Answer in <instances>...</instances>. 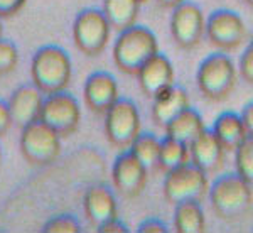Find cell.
Returning a JSON list of instances; mask_svg holds the SVG:
<instances>
[{
	"mask_svg": "<svg viewBox=\"0 0 253 233\" xmlns=\"http://www.w3.org/2000/svg\"><path fill=\"white\" fill-rule=\"evenodd\" d=\"M208 196L214 215L228 223L245 220L253 208L252 186L238 173L219 174L211 183Z\"/></svg>",
	"mask_w": 253,
	"mask_h": 233,
	"instance_id": "obj_1",
	"label": "cell"
},
{
	"mask_svg": "<svg viewBox=\"0 0 253 233\" xmlns=\"http://www.w3.org/2000/svg\"><path fill=\"white\" fill-rule=\"evenodd\" d=\"M73 78V63L68 51L56 44L39 47L31 63V80L44 95L64 92Z\"/></svg>",
	"mask_w": 253,
	"mask_h": 233,
	"instance_id": "obj_2",
	"label": "cell"
},
{
	"mask_svg": "<svg viewBox=\"0 0 253 233\" xmlns=\"http://www.w3.org/2000/svg\"><path fill=\"white\" fill-rule=\"evenodd\" d=\"M159 52V41L152 31L145 26L133 24L128 29L118 32L113 44L115 66L125 75L135 76L144 64Z\"/></svg>",
	"mask_w": 253,
	"mask_h": 233,
	"instance_id": "obj_3",
	"label": "cell"
},
{
	"mask_svg": "<svg viewBox=\"0 0 253 233\" xmlns=\"http://www.w3.org/2000/svg\"><path fill=\"white\" fill-rule=\"evenodd\" d=\"M196 83L201 95L210 101H223L236 85V66L224 52H213L201 61L196 73Z\"/></svg>",
	"mask_w": 253,
	"mask_h": 233,
	"instance_id": "obj_4",
	"label": "cell"
},
{
	"mask_svg": "<svg viewBox=\"0 0 253 233\" xmlns=\"http://www.w3.org/2000/svg\"><path fill=\"white\" fill-rule=\"evenodd\" d=\"M20 154L31 166H51L61 155V137L44 122L34 120L22 127Z\"/></svg>",
	"mask_w": 253,
	"mask_h": 233,
	"instance_id": "obj_5",
	"label": "cell"
},
{
	"mask_svg": "<svg viewBox=\"0 0 253 233\" xmlns=\"http://www.w3.org/2000/svg\"><path fill=\"white\" fill-rule=\"evenodd\" d=\"M210 191L208 174L203 173L193 162L175 167L166 173L164 178V198L167 203L177 204L181 201H203Z\"/></svg>",
	"mask_w": 253,
	"mask_h": 233,
	"instance_id": "obj_6",
	"label": "cell"
},
{
	"mask_svg": "<svg viewBox=\"0 0 253 233\" xmlns=\"http://www.w3.org/2000/svg\"><path fill=\"white\" fill-rule=\"evenodd\" d=\"M140 113L135 101L130 98H118L105 112V134L108 142L118 150L128 149L140 134Z\"/></svg>",
	"mask_w": 253,
	"mask_h": 233,
	"instance_id": "obj_7",
	"label": "cell"
},
{
	"mask_svg": "<svg viewBox=\"0 0 253 233\" xmlns=\"http://www.w3.org/2000/svg\"><path fill=\"white\" fill-rule=\"evenodd\" d=\"M110 34L112 27L100 9L89 7L76 15L73 24V39L83 54L89 58L100 56L108 46Z\"/></svg>",
	"mask_w": 253,
	"mask_h": 233,
	"instance_id": "obj_8",
	"label": "cell"
},
{
	"mask_svg": "<svg viewBox=\"0 0 253 233\" xmlns=\"http://www.w3.org/2000/svg\"><path fill=\"white\" fill-rule=\"evenodd\" d=\"M39 120L51 127L61 139L73 136L78 130L81 122L80 101L66 90L44 95Z\"/></svg>",
	"mask_w": 253,
	"mask_h": 233,
	"instance_id": "obj_9",
	"label": "cell"
},
{
	"mask_svg": "<svg viewBox=\"0 0 253 233\" xmlns=\"http://www.w3.org/2000/svg\"><path fill=\"white\" fill-rule=\"evenodd\" d=\"M205 34L210 43L219 51H235L247 39V27L243 19L230 9H218L206 19Z\"/></svg>",
	"mask_w": 253,
	"mask_h": 233,
	"instance_id": "obj_10",
	"label": "cell"
},
{
	"mask_svg": "<svg viewBox=\"0 0 253 233\" xmlns=\"http://www.w3.org/2000/svg\"><path fill=\"white\" fill-rule=\"evenodd\" d=\"M206 19L201 7L184 0L172 9L170 14V34L174 43L182 49H194L205 36Z\"/></svg>",
	"mask_w": 253,
	"mask_h": 233,
	"instance_id": "obj_11",
	"label": "cell"
},
{
	"mask_svg": "<svg viewBox=\"0 0 253 233\" xmlns=\"http://www.w3.org/2000/svg\"><path fill=\"white\" fill-rule=\"evenodd\" d=\"M147 176H149V169L128 149L120 150V154L113 161V187L124 198H137L138 194H142L147 185Z\"/></svg>",
	"mask_w": 253,
	"mask_h": 233,
	"instance_id": "obj_12",
	"label": "cell"
},
{
	"mask_svg": "<svg viewBox=\"0 0 253 233\" xmlns=\"http://www.w3.org/2000/svg\"><path fill=\"white\" fill-rule=\"evenodd\" d=\"M189 161L208 176L218 174L226 162V150L211 129H205L189 144Z\"/></svg>",
	"mask_w": 253,
	"mask_h": 233,
	"instance_id": "obj_13",
	"label": "cell"
},
{
	"mask_svg": "<svg viewBox=\"0 0 253 233\" xmlns=\"http://www.w3.org/2000/svg\"><path fill=\"white\" fill-rule=\"evenodd\" d=\"M84 103L96 115H105V112L118 100V83L115 76L108 71L91 73L83 88Z\"/></svg>",
	"mask_w": 253,
	"mask_h": 233,
	"instance_id": "obj_14",
	"label": "cell"
},
{
	"mask_svg": "<svg viewBox=\"0 0 253 233\" xmlns=\"http://www.w3.org/2000/svg\"><path fill=\"white\" fill-rule=\"evenodd\" d=\"M135 76L142 93L149 98H154L174 85V66L167 56L157 52L138 69Z\"/></svg>",
	"mask_w": 253,
	"mask_h": 233,
	"instance_id": "obj_15",
	"label": "cell"
},
{
	"mask_svg": "<svg viewBox=\"0 0 253 233\" xmlns=\"http://www.w3.org/2000/svg\"><path fill=\"white\" fill-rule=\"evenodd\" d=\"M83 210L88 222L95 228L118 218V204L113 191L107 185H93L84 191Z\"/></svg>",
	"mask_w": 253,
	"mask_h": 233,
	"instance_id": "obj_16",
	"label": "cell"
},
{
	"mask_svg": "<svg viewBox=\"0 0 253 233\" xmlns=\"http://www.w3.org/2000/svg\"><path fill=\"white\" fill-rule=\"evenodd\" d=\"M42 101H44V93L32 83L15 88L12 92L9 101H7L14 124L24 127L34 120H39Z\"/></svg>",
	"mask_w": 253,
	"mask_h": 233,
	"instance_id": "obj_17",
	"label": "cell"
},
{
	"mask_svg": "<svg viewBox=\"0 0 253 233\" xmlns=\"http://www.w3.org/2000/svg\"><path fill=\"white\" fill-rule=\"evenodd\" d=\"M152 100H154L152 120H154V124L162 127V129H164L175 115H179L182 110L191 107L187 92L182 87H177V85H172V87L166 88L164 92H161L157 96H154Z\"/></svg>",
	"mask_w": 253,
	"mask_h": 233,
	"instance_id": "obj_18",
	"label": "cell"
},
{
	"mask_svg": "<svg viewBox=\"0 0 253 233\" xmlns=\"http://www.w3.org/2000/svg\"><path fill=\"white\" fill-rule=\"evenodd\" d=\"M213 134L223 145L226 152H235V149L242 144V140L248 136L242 115L236 112H221L216 117L213 124Z\"/></svg>",
	"mask_w": 253,
	"mask_h": 233,
	"instance_id": "obj_19",
	"label": "cell"
},
{
	"mask_svg": "<svg viewBox=\"0 0 253 233\" xmlns=\"http://www.w3.org/2000/svg\"><path fill=\"white\" fill-rule=\"evenodd\" d=\"M205 129L206 127L201 113L193 107H187L164 127V132L166 137H170L174 140H179L182 144L189 145Z\"/></svg>",
	"mask_w": 253,
	"mask_h": 233,
	"instance_id": "obj_20",
	"label": "cell"
},
{
	"mask_svg": "<svg viewBox=\"0 0 253 233\" xmlns=\"http://www.w3.org/2000/svg\"><path fill=\"white\" fill-rule=\"evenodd\" d=\"M103 15L113 31H124L137 24L140 3L138 0H103Z\"/></svg>",
	"mask_w": 253,
	"mask_h": 233,
	"instance_id": "obj_21",
	"label": "cell"
},
{
	"mask_svg": "<svg viewBox=\"0 0 253 233\" xmlns=\"http://www.w3.org/2000/svg\"><path fill=\"white\" fill-rule=\"evenodd\" d=\"M174 206V228L177 233H203L206 230V216L201 201L189 199Z\"/></svg>",
	"mask_w": 253,
	"mask_h": 233,
	"instance_id": "obj_22",
	"label": "cell"
},
{
	"mask_svg": "<svg viewBox=\"0 0 253 233\" xmlns=\"http://www.w3.org/2000/svg\"><path fill=\"white\" fill-rule=\"evenodd\" d=\"M186 162H189V145L170 137L162 139L157 157V169L166 174Z\"/></svg>",
	"mask_w": 253,
	"mask_h": 233,
	"instance_id": "obj_23",
	"label": "cell"
},
{
	"mask_svg": "<svg viewBox=\"0 0 253 233\" xmlns=\"http://www.w3.org/2000/svg\"><path fill=\"white\" fill-rule=\"evenodd\" d=\"M159 149H161V140L150 132H140L128 147L130 152L135 155L147 169L157 167Z\"/></svg>",
	"mask_w": 253,
	"mask_h": 233,
	"instance_id": "obj_24",
	"label": "cell"
},
{
	"mask_svg": "<svg viewBox=\"0 0 253 233\" xmlns=\"http://www.w3.org/2000/svg\"><path fill=\"white\" fill-rule=\"evenodd\" d=\"M235 167L240 178L253 186V136L250 134L235 149Z\"/></svg>",
	"mask_w": 253,
	"mask_h": 233,
	"instance_id": "obj_25",
	"label": "cell"
},
{
	"mask_svg": "<svg viewBox=\"0 0 253 233\" xmlns=\"http://www.w3.org/2000/svg\"><path fill=\"white\" fill-rule=\"evenodd\" d=\"M19 49L12 41L0 38V78L7 76L17 68Z\"/></svg>",
	"mask_w": 253,
	"mask_h": 233,
	"instance_id": "obj_26",
	"label": "cell"
},
{
	"mask_svg": "<svg viewBox=\"0 0 253 233\" xmlns=\"http://www.w3.org/2000/svg\"><path fill=\"white\" fill-rule=\"evenodd\" d=\"M44 233H78L81 232V225L71 215H58L47 220L42 227Z\"/></svg>",
	"mask_w": 253,
	"mask_h": 233,
	"instance_id": "obj_27",
	"label": "cell"
},
{
	"mask_svg": "<svg viewBox=\"0 0 253 233\" xmlns=\"http://www.w3.org/2000/svg\"><path fill=\"white\" fill-rule=\"evenodd\" d=\"M240 76L247 81L248 85H253V39L248 43L240 58Z\"/></svg>",
	"mask_w": 253,
	"mask_h": 233,
	"instance_id": "obj_28",
	"label": "cell"
},
{
	"mask_svg": "<svg viewBox=\"0 0 253 233\" xmlns=\"http://www.w3.org/2000/svg\"><path fill=\"white\" fill-rule=\"evenodd\" d=\"M27 0H0V19H10L17 15Z\"/></svg>",
	"mask_w": 253,
	"mask_h": 233,
	"instance_id": "obj_29",
	"label": "cell"
},
{
	"mask_svg": "<svg viewBox=\"0 0 253 233\" xmlns=\"http://www.w3.org/2000/svg\"><path fill=\"white\" fill-rule=\"evenodd\" d=\"M12 125H14V120L10 115L9 103L5 100H0V137H5Z\"/></svg>",
	"mask_w": 253,
	"mask_h": 233,
	"instance_id": "obj_30",
	"label": "cell"
},
{
	"mask_svg": "<svg viewBox=\"0 0 253 233\" xmlns=\"http://www.w3.org/2000/svg\"><path fill=\"white\" fill-rule=\"evenodd\" d=\"M138 233H167V225L159 218H147L137 228Z\"/></svg>",
	"mask_w": 253,
	"mask_h": 233,
	"instance_id": "obj_31",
	"label": "cell"
},
{
	"mask_svg": "<svg viewBox=\"0 0 253 233\" xmlns=\"http://www.w3.org/2000/svg\"><path fill=\"white\" fill-rule=\"evenodd\" d=\"M96 230L100 233H126L128 228H126V225L124 222H120L118 218H113L105 225H101L100 228H96Z\"/></svg>",
	"mask_w": 253,
	"mask_h": 233,
	"instance_id": "obj_32",
	"label": "cell"
},
{
	"mask_svg": "<svg viewBox=\"0 0 253 233\" xmlns=\"http://www.w3.org/2000/svg\"><path fill=\"white\" fill-rule=\"evenodd\" d=\"M240 115H242V120L245 124V129H247V134L253 136V100L245 105Z\"/></svg>",
	"mask_w": 253,
	"mask_h": 233,
	"instance_id": "obj_33",
	"label": "cell"
},
{
	"mask_svg": "<svg viewBox=\"0 0 253 233\" xmlns=\"http://www.w3.org/2000/svg\"><path fill=\"white\" fill-rule=\"evenodd\" d=\"M184 0H157V3L162 7V9H174L179 3H182Z\"/></svg>",
	"mask_w": 253,
	"mask_h": 233,
	"instance_id": "obj_34",
	"label": "cell"
},
{
	"mask_svg": "<svg viewBox=\"0 0 253 233\" xmlns=\"http://www.w3.org/2000/svg\"><path fill=\"white\" fill-rule=\"evenodd\" d=\"M0 38H3V19H0Z\"/></svg>",
	"mask_w": 253,
	"mask_h": 233,
	"instance_id": "obj_35",
	"label": "cell"
},
{
	"mask_svg": "<svg viewBox=\"0 0 253 233\" xmlns=\"http://www.w3.org/2000/svg\"><path fill=\"white\" fill-rule=\"evenodd\" d=\"M245 2H247V3H248V5H250V7H253V0H245Z\"/></svg>",
	"mask_w": 253,
	"mask_h": 233,
	"instance_id": "obj_36",
	"label": "cell"
},
{
	"mask_svg": "<svg viewBox=\"0 0 253 233\" xmlns=\"http://www.w3.org/2000/svg\"><path fill=\"white\" fill-rule=\"evenodd\" d=\"M147 2V0H138V3H140V5H142V3H145Z\"/></svg>",
	"mask_w": 253,
	"mask_h": 233,
	"instance_id": "obj_37",
	"label": "cell"
},
{
	"mask_svg": "<svg viewBox=\"0 0 253 233\" xmlns=\"http://www.w3.org/2000/svg\"><path fill=\"white\" fill-rule=\"evenodd\" d=\"M0 161H2V150H0Z\"/></svg>",
	"mask_w": 253,
	"mask_h": 233,
	"instance_id": "obj_38",
	"label": "cell"
}]
</instances>
